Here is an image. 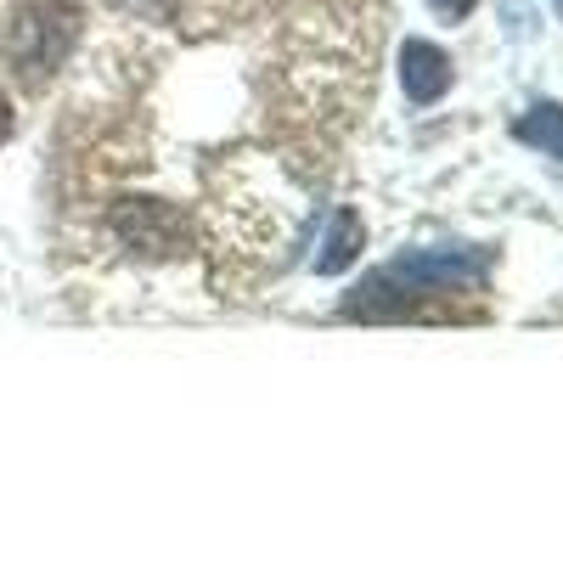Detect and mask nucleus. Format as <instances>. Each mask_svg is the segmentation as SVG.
I'll list each match as a JSON object with an SVG mask.
<instances>
[{"label": "nucleus", "mask_w": 563, "mask_h": 563, "mask_svg": "<svg viewBox=\"0 0 563 563\" xmlns=\"http://www.w3.org/2000/svg\"><path fill=\"white\" fill-rule=\"evenodd\" d=\"M474 294L485 288V254H467V249H429V254H406L384 271H372L361 288L344 299V316L361 321H400L417 316V305L429 299H451V294Z\"/></svg>", "instance_id": "1"}, {"label": "nucleus", "mask_w": 563, "mask_h": 563, "mask_svg": "<svg viewBox=\"0 0 563 563\" xmlns=\"http://www.w3.org/2000/svg\"><path fill=\"white\" fill-rule=\"evenodd\" d=\"M79 40V7L74 0H23V7L7 18V34H0V52L18 68V79L40 85L52 79Z\"/></svg>", "instance_id": "2"}, {"label": "nucleus", "mask_w": 563, "mask_h": 563, "mask_svg": "<svg viewBox=\"0 0 563 563\" xmlns=\"http://www.w3.org/2000/svg\"><path fill=\"white\" fill-rule=\"evenodd\" d=\"M113 238L147 260H175L192 249V225L164 198H124V203H113Z\"/></svg>", "instance_id": "3"}, {"label": "nucleus", "mask_w": 563, "mask_h": 563, "mask_svg": "<svg viewBox=\"0 0 563 563\" xmlns=\"http://www.w3.org/2000/svg\"><path fill=\"white\" fill-rule=\"evenodd\" d=\"M400 90L411 108H434L451 90V57L434 40H406L400 45Z\"/></svg>", "instance_id": "4"}, {"label": "nucleus", "mask_w": 563, "mask_h": 563, "mask_svg": "<svg viewBox=\"0 0 563 563\" xmlns=\"http://www.w3.org/2000/svg\"><path fill=\"white\" fill-rule=\"evenodd\" d=\"M366 249V225L355 209H333V225H327V238H321V254H316V276H339L361 260Z\"/></svg>", "instance_id": "5"}, {"label": "nucleus", "mask_w": 563, "mask_h": 563, "mask_svg": "<svg viewBox=\"0 0 563 563\" xmlns=\"http://www.w3.org/2000/svg\"><path fill=\"white\" fill-rule=\"evenodd\" d=\"M519 141H525V147H541L547 158L563 164V102H536L519 119Z\"/></svg>", "instance_id": "6"}, {"label": "nucleus", "mask_w": 563, "mask_h": 563, "mask_svg": "<svg viewBox=\"0 0 563 563\" xmlns=\"http://www.w3.org/2000/svg\"><path fill=\"white\" fill-rule=\"evenodd\" d=\"M474 7H479V0H429V12H434V18H445V23H462Z\"/></svg>", "instance_id": "7"}, {"label": "nucleus", "mask_w": 563, "mask_h": 563, "mask_svg": "<svg viewBox=\"0 0 563 563\" xmlns=\"http://www.w3.org/2000/svg\"><path fill=\"white\" fill-rule=\"evenodd\" d=\"M7 135H12V102L0 97V141H7Z\"/></svg>", "instance_id": "8"}, {"label": "nucleus", "mask_w": 563, "mask_h": 563, "mask_svg": "<svg viewBox=\"0 0 563 563\" xmlns=\"http://www.w3.org/2000/svg\"><path fill=\"white\" fill-rule=\"evenodd\" d=\"M552 7H558V18H563V0H552Z\"/></svg>", "instance_id": "9"}]
</instances>
